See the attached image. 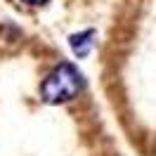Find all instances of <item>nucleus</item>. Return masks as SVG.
Returning <instances> with one entry per match:
<instances>
[{
    "mask_svg": "<svg viewBox=\"0 0 156 156\" xmlns=\"http://www.w3.org/2000/svg\"><path fill=\"white\" fill-rule=\"evenodd\" d=\"M83 90V76L71 64H59L40 85V97L48 104H64Z\"/></svg>",
    "mask_w": 156,
    "mask_h": 156,
    "instance_id": "f257e3e1",
    "label": "nucleus"
},
{
    "mask_svg": "<svg viewBox=\"0 0 156 156\" xmlns=\"http://www.w3.org/2000/svg\"><path fill=\"white\" fill-rule=\"evenodd\" d=\"M92 38H95L92 31H80V33L69 36V45H71V50L76 52V57H85L90 50H92V43H95Z\"/></svg>",
    "mask_w": 156,
    "mask_h": 156,
    "instance_id": "f03ea898",
    "label": "nucleus"
},
{
    "mask_svg": "<svg viewBox=\"0 0 156 156\" xmlns=\"http://www.w3.org/2000/svg\"><path fill=\"white\" fill-rule=\"evenodd\" d=\"M24 2H29V5H43V2H48V0H24Z\"/></svg>",
    "mask_w": 156,
    "mask_h": 156,
    "instance_id": "7ed1b4c3",
    "label": "nucleus"
}]
</instances>
